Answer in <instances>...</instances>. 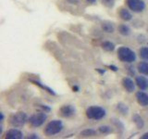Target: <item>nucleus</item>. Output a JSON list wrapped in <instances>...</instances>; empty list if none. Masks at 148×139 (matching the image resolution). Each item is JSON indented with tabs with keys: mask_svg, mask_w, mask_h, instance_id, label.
Here are the masks:
<instances>
[{
	"mask_svg": "<svg viewBox=\"0 0 148 139\" xmlns=\"http://www.w3.org/2000/svg\"><path fill=\"white\" fill-rule=\"evenodd\" d=\"M118 58L121 62L132 63L136 60V54L127 46H120L117 51Z\"/></svg>",
	"mask_w": 148,
	"mask_h": 139,
	"instance_id": "nucleus-1",
	"label": "nucleus"
},
{
	"mask_svg": "<svg viewBox=\"0 0 148 139\" xmlns=\"http://www.w3.org/2000/svg\"><path fill=\"white\" fill-rule=\"evenodd\" d=\"M64 128L63 122L59 120H53L45 125L44 133L46 136H53L59 133Z\"/></svg>",
	"mask_w": 148,
	"mask_h": 139,
	"instance_id": "nucleus-2",
	"label": "nucleus"
},
{
	"mask_svg": "<svg viewBox=\"0 0 148 139\" xmlns=\"http://www.w3.org/2000/svg\"><path fill=\"white\" fill-rule=\"evenodd\" d=\"M86 117L90 120H100L106 115V111L104 108L99 106H91L86 109Z\"/></svg>",
	"mask_w": 148,
	"mask_h": 139,
	"instance_id": "nucleus-3",
	"label": "nucleus"
},
{
	"mask_svg": "<svg viewBox=\"0 0 148 139\" xmlns=\"http://www.w3.org/2000/svg\"><path fill=\"white\" fill-rule=\"evenodd\" d=\"M27 122H28L27 115L25 112H22V111L13 113L10 117H9V124H10L12 127H15V128L22 127Z\"/></svg>",
	"mask_w": 148,
	"mask_h": 139,
	"instance_id": "nucleus-4",
	"label": "nucleus"
},
{
	"mask_svg": "<svg viewBox=\"0 0 148 139\" xmlns=\"http://www.w3.org/2000/svg\"><path fill=\"white\" fill-rule=\"evenodd\" d=\"M47 119V115H46L45 111H41V112H37L32 114L31 117L28 119V122L34 128H38L42 126L45 122Z\"/></svg>",
	"mask_w": 148,
	"mask_h": 139,
	"instance_id": "nucleus-5",
	"label": "nucleus"
},
{
	"mask_svg": "<svg viewBox=\"0 0 148 139\" xmlns=\"http://www.w3.org/2000/svg\"><path fill=\"white\" fill-rule=\"evenodd\" d=\"M129 9L135 13H141L145 9V3L143 0H125Z\"/></svg>",
	"mask_w": 148,
	"mask_h": 139,
	"instance_id": "nucleus-6",
	"label": "nucleus"
},
{
	"mask_svg": "<svg viewBox=\"0 0 148 139\" xmlns=\"http://www.w3.org/2000/svg\"><path fill=\"white\" fill-rule=\"evenodd\" d=\"M76 113L75 107L71 104H65L60 107L58 110V114L63 118H71Z\"/></svg>",
	"mask_w": 148,
	"mask_h": 139,
	"instance_id": "nucleus-7",
	"label": "nucleus"
},
{
	"mask_svg": "<svg viewBox=\"0 0 148 139\" xmlns=\"http://www.w3.org/2000/svg\"><path fill=\"white\" fill-rule=\"evenodd\" d=\"M122 86L124 87V89L126 90L128 93H133L135 91V85L136 83L133 82L130 77H124L121 81Z\"/></svg>",
	"mask_w": 148,
	"mask_h": 139,
	"instance_id": "nucleus-8",
	"label": "nucleus"
},
{
	"mask_svg": "<svg viewBox=\"0 0 148 139\" xmlns=\"http://www.w3.org/2000/svg\"><path fill=\"white\" fill-rule=\"evenodd\" d=\"M136 97V101L137 103L142 106V107H147L148 106V94L145 92L142 91H138L135 94Z\"/></svg>",
	"mask_w": 148,
	"mask_h": 139,
	"instance_id": "nucleus-9",
	"label": "nucleus"
},
{
	"mask_svg": "<svg viewBox=\"0 0 148 139\" xmlns=\"http://www.w3.org/2000/svg\"><path fill=\"white\" fill-rule=\"evenodd\" d=\"M6 138L8 139H21L23 138V133L21 130L16 129L15 127L9 129L6 133Z\"/></svg>",
	"mask_w": 148,
	"mask_h": 139,
	"instance_id": "nucleus-10",
	"label": "nucleus"
},
{
	"mask_svg": "<svg viewBox=\"0 0 148 139\" xmlns=\"http://www.w3.org/2000/svg\"><path fill=\"white\" fill-rule=\"evenodd\" d=\"M119 18L121 19V20L125 21H130L132 20V14L130 12V10L126 8H120L119 9Z\"/></svg>",
	"mask_w": 148,
	"mask_h": 139,
	"instance_id": "nucleus-11",
	"label": "nucleus"
},
{
	"mask_svg": "<svg viewBox=\"0 0 148 139\" xmlns=\"http://www.w3.org/2000/svg\"><path fill=\"white\" fill-rule=\"evenodd\" d=\"M136 85L140 88V90H147L148 89V79L145 76H137L135 79Z\"/></svg>",
	"mask_w": 148,
	"mask_h": 139,
	"instance_id": "nucleus-12",
	"label": "nucleus"
},
{
	"mask_svg": "<svg viewBox=\"0 0 148 139\" xmlns=\"http://www.w3.org/2000/svg\"><path fill=\"white\" fill-rule=\"evenodd\" d=\"M116 109H117V111L121 114L122 116H127L130 112V109L127 104L123 103V102H119V103L117 104V106H116Z\"/></svg>",
	"mask_w": 148,
	"mask_h": 139,
	"instance_id": "nucleus-13",
	"label": "nucleus"
},
{
	"mask_svg": "<svg viewBox=\"0 0 148 139\" xmlns=\"http://www.w3.org/2000/svg\"><path fill=\"white\" fill-rule=\"evenodd\" d=\"M132 122L135 124L136 128L138 129H143L145 127V120H143V119L137 113L132 116Z\"/></svg>",
	"mask_w": 148,
	"mask_h": 139,
	"instance_id": "nucleus-14",
	"label": "nucleus"
},
{
	"mask_svg": "<svg viewBox=\"0 0 148 139\" xmlns=\"http://www.w3.org/2000/svg\"><path fill=\"white\" fill-rule=\"evenodd\" d=\"M118 32H119V34H121L122 36H129L132 34L131 28L126 24H119L118 26Z\"/></svg>",
	"mask_w": 148,
	"mask_h": 139,
	"instance_id": "nucleus-15",
	"label": "nucleus"
},
{
	"mask_svg": "<svg viewBox=\"0 0 148 139\" xmlns=\"http://www.w3.org/2000/svg\"><path fill=\"white\" fill-rule=\"evenodd\" d=\"M101 27H102V30H103L105 32H108V34H112V32H115L114 24H113L112 22H110V21H104V22H102Z\"/></svg>",
	"mask_w": 148,
	"mask_h": 139,
	"instance_id": "nucleus-16",
	"label": "nucleus"
},
{
	"mask_svg": "<svg viewBox=\"0 0 148 139\" xmlns=\"http://www.w3.org/2000/svg\"><path fill=\"white\" fill-rule=\"evenodd\" d=\"M137 70L143 75L148 76V61H142L140 63H138Z\"/></svg>",
	"mask_w": 148,
	"mask_h": 139,
	"instance_id": "nucleus-17",
	"label": "nucleus"
},
{
	"mask_svg": "<svg viewBox=\"0 0 148 139\" xmlns=\"http://www.w3.org/2000/svg\"><path fill=\"white\" fill-rule=\"evenodd\" d=\"M32 83H34L35 85H37V86H39L40 88H42V89H44L45 91H46L47 93H49L50 95H53V96H56L57 94L55 93V91L52 89V88H50V87H48V86H46L45 85H44V83H42L41 82H39V81H35V80H32L31 81Z\"/></svg>",
	"mask_w": 148,
	"mask_h": 139,
	"instance_id": "nucleus-18",
	"label": "nucleus"
},
{
	"mask_svg": "<svg viewBox=\"0 0 148 139\" xmlns=\"http://www.w3.org/2000/svg\"><path fill=\"white\" fill-rule=\"evenodd\" d=\"M101 47L106 52H112L115 50V45L110 41H105L101 44Z\"/></svg>",
	"mask_w": 148,
	"mask_h": 139,
	"instance_id": "nucleus-19",
	"label": "nucleus"
},
{
	"mask_svg": "<svg viewBox=\"0 0 148 139\" xmlns=\"http://www.w3.org/2000/svg\"><path fill=\"white\" fill-rule=\"evenodd\" d=\"M80 134L82 137H92L96 136V131L94 129H85L82 131Z\"/></svg>",
	"mask_w": 148,
	"mask_h": 139,
	"instance_id": "nucleus-20",
	"label": "nucleus"
},
{
	"mask_svg": "<svg viewBox=\"0 0 148 139\" xmlns=\"http://www.w3.org/2000/svg\"><path fill=\"white\" fill-rule=\"evenodd\" d=\"M139 55H140L141 58L148 61V47L147 46H143V47H141L140 50H139Z\"/></svg>",
	"mask_w": 148,
	"mask_h": 139,
	"instance_id": "nucleus-21",
	"label": "nucleus"
},
{
	"mask_svg": "<svg viewBox=\"0 0 148 139\" xmlns=\"http://www.w3.org/2000/svg\"><path fill=\"white\" fill-rule=\"evenodd\" d=\"M98 131L99 133H103V134H108V133H112V127L109 126V125H101L98 128Z\"/></svg>",
	"mask_w": 148,
	"mask_h": 139,
	"instance_id": "nucleus-22",
	"label": "nucleus"
},
{
	"mask_svg": "<svg viewBox=\"0 0 148 139\" xmlns=\"http://www.w3.org/2000/svg\"><path fill=\"white\" fill-rule=\"evenodd\" d=\"M102 4H103L105 7L111 8L114 7L115 1H114V0H102Z\"/></svg>",
	"mask_w": 148,
	"mask_h": 139,
	"instance_id": "nucleus-23",
	"label": "nucleus"
},
{
	"mask_svg": "<svg viewBox=\"0 0 148 139\" xmlns=\"http://www.w3.org/2000/svg\"><path fill=\"white\" fill-rule=\"evenodd\" d=\"M67 3L71 4V5H78L80 3V0H66Z\"/></svg>",
	"mask_w": 148,
	"mask_h": 139,
	"instance_id": "nucleus-24",
	"label": "nucleus"
},
{
	"mask_svg": "<svg viewBox=\"0 0 148 139\" xmlns=\"http://www.w3.org/2000/svg\"><path fill=\"white\" fill-rule=\"evenodd\" d=\"M40 107H41V108L45 111V112H48V111H50V110H51V109L49 108V107L45 106H45H44V105H40Z\"/></svg>",
	"mask_w": 148,
	"mask_h": 139,
	"instance_id": "nucleus-25",
	"label": "nucleus"
},
{
	"mask_svg": "<svg viewBox=\"0 0 148 139\" xmlns=\"http://www.w3.org/2000/svg\"><path fill=\"white\" fill-rule=\"evenodd\" d=\"M27 138H34V139H37V138H39V136H38V134H37V133H31V134H29V136H28Z\"/></svg>",
	"mask_w": 148,
	"mask_h": 139,
	"instance_id": "nucleus-26",
	"label": "nucleus"
},
{
	"mask_svg": "<svg viewBox=\"0 0 148 139\" xmlns=\"http://www.w3.org/2000/svg\"><path fill=\"white\" fill-rule=\"evenodd\" d=\"M141 138H142V139H148V132L143 133V136H141Z\"/></svg>",
	"mask_w": 148,
	"mask_h": 139,
	"instance_id": "nucleus-27",
	"label": "nucleus"
},
{
	"mask_svg": "<svg viewBox=\"0 0 148 139\" xmlns=\"http://www.w3.org/2000/svg\"><path fill=\"white\" fill-rule=\"evenodd\" d=\"M86 2H88L89 4H92V5H95V4H96V0H86Z\"/></svg>",
	"mask_w": 148,
	"mask_h": 139,
	"instance_id": "nucleus-28",
	"label": "nucleus"
},
{
	"mask_svg": "<svg viewBox=\"0 0 148 139\" xmlns=\"http://www.w3.org/2000/svg\"><path fill=\"white\" fill-rule=\"evenodd\" d=\"M109 68L112 70V71H114V72H117L118 71V68L115 67V66H109Z\"/></svg>",
	"mask_w": 148,
	"mask_h": 139,
	"instance_id": "nucleus-29",
	"label": "nucleus"
},
{
	"mask_svg": "<svg viewBox=\"0 0 148 139\" xmlns=\"http://www.w3.org/2000/svg\"><path fill=\"white\" fill-rule=\"evenodd\" d=\"M0 116H1V122H4V114L3 112H0Z\"/></svg>",
	"mask_w": 148,
	"mask_h": 139,
	"instance_id": "nucleus-30",
	"label": "nucleus"
},
{
	"mask_svg": "<svg viewBox=\"0 0 148 139\" xmlns=\"http://www.w3.org/2000/svg\"><path fill=\"white\" fill-rule=\"evenodd\" d=\"M73 90H75V92H78V90H79V87H77V86H74V87H73Z\"/></svg>",
	"mask_w": 148,
	"mask_h": 139,
	"instance_id": "nucleus-31",
	"label": "nucleus"
},
{
	"mask_svg": "<svg viewBox=\"0 0 148 139\" xmlns=\"http://www.w3.org/2000/svg\"><path fill=\"white\" fill-rule=\"evenodd\" d=\"M2 132H3V126L1 125V126H0V134H2Z\"/></svg>",
	"mask_w": 148,
	"mask_h": 139,
	"instance_id": "nucleus-32",
	"label": "nucleus"
}]
</instances>
